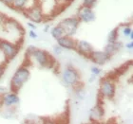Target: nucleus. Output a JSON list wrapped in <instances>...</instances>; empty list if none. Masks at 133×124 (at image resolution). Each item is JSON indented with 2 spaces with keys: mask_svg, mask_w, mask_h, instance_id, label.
Instances as JSON below:
<instances>
[{
  "mask_svg": "<svg viewBox=\"0 0 133 124\" xmlns=\"http://www.w3.org/2000/svg\"><path fill=\"white\" fill-rule=\"evenodd\" d=\"M27 55L30 60L32 59L36 62V63L44 68H51L55 65V59L53 58L50 52L47 50L37 48L34 46H29L27 48Z\"/></svg>",
  "mask_w": 133,
  "mask_h": 124,
  "instance_id": "1",
  "label": "nucleus"
},
{
  "mask_svg": "<svg viewBox=\"0 0 133 124\" xmlns=\"http://www.w3.org/2000/svg\"><path fill=\"white\" fill-rule=\"evenodd\" d=\"M30 76H31V71L28 66L24 65V64L19 66L16 69V71L14 72V76L11 77V83H10L11 91L18 93V91L22 88L23 85L29 81Z\"/></svg>",
  "mask_w": 133,
  "mask_h": 124,
  "instance_id": "2",
  "label": "nucleus"
},
{
  "mask_svg": "<svg viewBox=\"0 0 133 124\" xmlns=\"http://www.w3.org/2000/svg\"><path fill=\"white\" fill-rule=\"evenodd\" d=\"M116 94V84L114 82V79L110 76L103 78L100 82L99 96L103 99H111L115 97Z\"/></svg>",
  "mask_w": 133,
  "mask_h": 124,
  "instance_id": "3",
  "label": "nucleus"
},
{
  "mask_svg": "<svg viewBox=\"0 0 133 124\" xmlns=\"http://www.w3.org/2000/svg\"><path fill=\"white\" fill-rule=\"evenodd\" d=\"M62 82L65 85L75 87L80 83V74L76 69L71 65L66 66L62 72Z\"/></svg>",
  "mask_w": 133,
  "mask_h": 124,
  "instance_id": "4",
  "label": "nucleus"
},
{
  "mask_svg": "<svg viewBox=\"0 0 133 124\" xmlns=\"http://www.w3.org/2000/svg\"><path fill=\"white\" fill-rule=\"evenodd\" d=\"M19 50L20 46L16 43H11L5 39H0V51L5 56L7 61H11L15 58Z\"/></svg>",
  "mask_w": 133,
  "mask_h": 124,
  "instance_id": "5",
  "label": "nucleus"
},
{
  "mask_svg": "<svg viewBox=\"0 0 133 124\" xmlns=\"http://www.w3.org/2000/svg\"><path fill=\"white\" fill-rule=\"evenodd\" d=\"M23 13L25 14V16L28 18L31 22L34 24H39L42 23L45 19L44 12L42 11L41 6L37 4V5H33L32 7L27 8L23 11Z\"/></svg>",
  "mask_w": 133,
  "mask_h": 124,
  "instance_id": "6",
  "label": "nucleus"
},
{
  "mask_svg": "<svg viewBox=\"0 0 133 124\" xmlns=\"http://www.w3.org/2000/svg\"><path fill=\"white\" fill-rule=\"evenodd\" d=\"M80 21L76 16H72L66 18L63 21L59 23V25L61 26L64 30L65 35L68 36H73L75 33L77 32L78 28L80 26Z\"/></svg>",
  "mask_w": 133,
  "mask_h": 124,
  "instance_id": "7",
  "label": "nucleus"
},
{
  "mask_svg": "<svg viewBox=\"0 0 133 124\" xmlns=\"http://www.w3.org/2000/svg\"><path fill=\"white\" fill-rule=\"evenodd\" d=\"M80 22L83 23H91L94 22L96 19V14H95L93 8H89V7H85V6H81L76 14Z\"/></svg>",
  "mask_w": 133,
  "mask_h": 124,
  "instance_id": "8",
  "label": "nucleus"
},
{
  "mask_svg": "<svg viewBox=\"0 0 133 124\" xmlns=\"http://www.w3.org/2000/svg\"><path fill=\"white\" fill-rule=\"evenodd\" d=\"M111 56H109L105 50H93L89 55V59L95 63L96 65H104L110 60Z\"/></svg>",
  "mask_w": 133,
  "mask_h": 124,
  "instance_id": "9",
  "label": "nucleus"
},
{
  "mask_svg": "<svg viewBox=\"0 0 133 124\" xmlns=\"http://www.w3.org/2000/svg\"><path fill=\"white\" fill-rule=\"evenodd\" d=\"M20 99L16 92L10 91L2 94V105L8 108L15 107L19 104Z\"/></svg>",
  "mask_w": 133,
  "mask_h": 124,
  "instance_id": "10",
  "label": "nucleus"
},
{
  "mask_svg": "<svg viewBox=\"0 0 133 124\" xmlns=\"http://www.w3.org/2000/svg\"><path fill=\"white\" fill-rule=\"evenodd\" d=\"M75 50L77 51L81 56H83L85 58L89 59V55L91 54L93 51V47H92L91 44L89 42L86 41V40H79L76 42V47Z\"/></svg>",
  "mask_w": 133,
  "mask_h": 124,
  "instance_id": "11",
  "label": "nucleus"
},
{
  "mask_svg": "<svg viewBox=\"0 0 133 124\" xmlns=\"http://www.w3.org/2000/svg\"><path fill=\"white\" fill-rule=\"evenodd\" d=\"M56 42H57V45H58L59 47H61L63 49L75 50L77 40H75L72 36L64 35L62 36V37H60L59 39H57Z\"/></svg>",
  "mask_w": 133,
  "mask_h": 124,
  "instance_id": "12",
  "label": "nucleus"
},
{
  "mask_svg": "<svg viewBox=\"0 0 133 124\" xmlns=\"http://www.w3.org/2000/svg\"><path fill=\"white\" fill-rule=\"evenodd\" d=\"M104 116H105V109L103 107L102 103H97L90 110L89 119L92 122H99L101 119H103Z\"/></svg>",
  "mask_w": 133,
  "mask_h": 124,
  "instance_id": "13",
  "label": "nucleus"
},
{
  "mask_svg": "<svg viewBox=\"0 0 133 124\" xmlns=\"http://www.w3.org/2000/svg\"><path fill=\"white\" fill-rule=\"evenodd\" d=\"M123 47V43L117 40L116 42H113V43H108L107 46L105 47V51L108 53L109 56H112L119 51L121 48Z\"/></svg>",
  "mask_w": 133,
  "mask_h": 124,
  "instance_id": "14",
  "label": "nucleus"
},
{
  "mask_svg": "<svg viewBox=\"0 0 133 124\" xmlns=\"http://www.w3.org/2000/svg\"><path fill=\"white\" fill-rule=\"evenodd\" d=\"M131 64H132V61H128L127 62L125 63H124V64H122V65L120 66V67H118V68H116L115 70H114L113 72H111V75L112 77L115 79V78H117L118 76H121V75L125 74V72L128 71V68L131 66Z\"/></svg>",
  "mask_w": 133,
  "mask_h": 124,
  "instance_id": "15",
  "label": "nucleus"
},
{
  "mask_svg": "<svg viewBox=\"0 0 133 124\" xmlns=\"http://www.w3.org/2000/svg\"><path fill=\"white\" fill-rule=\"evenodd\" d=\"M29 0H12L11 5V8L15 11H23L25 9H27V4Z\"/></svg>",
  "mask_w": 133,
  "mask_h": 124,
  "instance_id": "16",
  "label": "nucleus"
},
{
  "mask_svg": "<svg viewBox=\"0 0 133 124\" xmlns=\"http://www.w3.org/2000/svg\"><path fill=\"white\" fill-rule=\"evenodd\" d=\"M50 34H51V36H52L55 40H57V39H59L60 37L64 36L65 32H64V30H63V28H62L61 26L58 24L57 26L53 27L52 28H50Z\"/></svg>",
  "mask_w": 133,
  "mask_h": 124,
  "instance_id": "17",
  "label": "nucleus"
},
{
  "mask_svg": "<svg viewBox=\"0 0 133 124\" xmlns=\"http://www.w3.org/2000/svg\"><path fill=\"white\" fill-rule=\"evenodd\" d=\"M119 38V28H113L108 35V43H113L116 42Z\"/></svg>",
  "mask_w": 133,
  "mask_h": 124,
  "instance_id": "18",
  "label": "nucleus"
},
{
  "mask_svg": "<svg viewBox=\"0 0 133 124\" xmlns=\"http://www.w3.org/2000/svg\"><path fill=\"white\" fill-rule=\"evenodd\" d=\"M122 26H124V28H123V30H122L123 35L125 36V37H128V36L133 32L132 28H131L130 26H128V24H125V25H122Z\"/></svg>",
  "mask_w": 133,
  "mask_h": 124,
  "instance_id": "19",
  "label": "nucleus"
},
{
  "mask_svg": "<svg viewBox=\"0 0 133 124\" xmlns=\"http://www.w3.org/2000/svg\"><path fill=\"white\" fill-rule=\"evenodd\" d=\"M96 3H97V0H83L82 6L89 7V8H94Z\"/></svg>",
  "mask_w": 133,
  "mask_h": 124,
  "instance_id": "20",
  "label": "nucleus"
},
{
  "mask_svg": "<svg viewBox=\"0 0 133 124\" xmlns=\"http://www.w3.org/2000/svg\"><path fill=\"white\" fill-rule=\"evenodd\" d=\"M90 71H91L92 75H94V76H98V75H100V73L102 72V70H101V68L99 67V65H94L90 68Z\"/></svg>",
  "mask_w": 133,
  "mask_h": 124,
  "instance_id": "21",
  "label": "nucleus"
},
{
  "mask_svg": "<svg viewBox=\"0 0 133 124\" xmlns=\"http://www.w3.org/2000/svg\"><path fill=\"white\" fill-rule=\"evenodd\" d=\"M53 52H54L55 55H60L63 52V48L61 47H59L58 45H56L55 47H53Z\"/></svg>",
  "mask_w": 133,
  "mask_h": 124,
  "instance_id": "22",
  "label": "nucleus"
},
{
  "mask_svg": "<svg viewBox=\"0 0 133 124\" xmlns=\"http://www.w3.org/2000/svg\"><path fill=\"white\" fill-rule=\"evenodd\" d=\"M7 19H8V17H7V15L4 13H2L1 11H0V26L2 25H5L6 21H7Z\"/></svg>",
  "mask_w": 133,
  "mask_h": 124,
  "instance_id": "23",
  "label": "nucleus"
},
{
  "mask_svg": "<svg viewBox=\"0 0 133 124\" xmlns=\"http://www.w3.org/2000/svg\"><path fill=\"white\" fill-rule=\"evenodd\" d=\"M29 37L31 39H36L38 37V34L35 31H33V30H31V31H29Z\"/></svg>",
  "mask_w": 133,
  "mask_h": 124,
  "instance_id": "24",
  "label": "nucleus"
},
{
  "mask_svg": "<svg viewBox=\"0 0 133 124\" xmlns=\"http://www.w3.org/2000/svg\"><path fill=\"white\" fill-rule=\"evenodd\" d=\"M125 47L128 48V50H133V42L130 41V42H128V44H125Z\"/></svg>",
  "mask_w": 133,
  "mask_h": 124,
  "instance_id": "25",
  "label": "nucleus"
},
{
  "mask_svg": "<svg viewBox=\"0 0 133 124\" xmlns=\"http://www.w3.org/2000/svg\"><path fill=\"white\" fill-rule=\"evenodd\" d=\"M28 27L30 28H31V30H33V31H35V30H36V24H34V23H32V22H31V21H30V22L28 23Z\"/></svg>",
  "mask_w": 133,
  "mask_h": 124,
  "instance_id": "26",
  "label": "nucleus"
},
{
  "mask_svg": "<svg viewBox=\"0 0 133 124\" xmlns=\"http://www.w3.org/2000/svg\"><path fill=\"white\" fill-rule=\"evenodd\" d=\"M2 3H4L6 6H8V7H11V2H12V0H0Z\"/></svg>",
  "mask_w": 133,
  "mask_h": 124,
  "instance_id": "27",
  "label": "nucleus"
},
{
  "mask_svg": "<svg viewBox=\"0 0 133 124\" xmlns=\"http://www.w3.org/2000/svg\"><path fill=\"white\" fill-rule=\"evenodd\" d=\"M4 71H5V67H4V65L0 64V77L4 74Z\"/></svg>",
  "mask_w": 133,
  "mask_h": 124,
  "instance_id": "28",
  "label": "nucleus"
},
{
  "mask_svg": "<svg viewBox=\"0 0 133 124\" xmlns=\"http://www.w3.org/2000/svg\"><path fill=\"white\" fill-rule=\"evenodd\" d=\"M50 30V26H46V28H45V32H48Z\"/></svg>",
  "mask_w": 133,
  "mask_h": 124,
  "instance_id": "29",
  "label": "nucleus"
},
{
  "mask_svg": "<svg viewBox=\"0 0 133 124\" xmlns=\"http://www.w3.org/2000/svg\"><path fill=\"white\" fill-rule=\"evenodd\" d=\"M128 38H129V39H130V40H131V41H132V40H133V32L131 33L130 35L128 36Z\"/></svg>",
  "mask_w": 133,
  "mask_h": 124,
  "instance_id": "30",
  "label": "nucleus"
}]
</instances>
